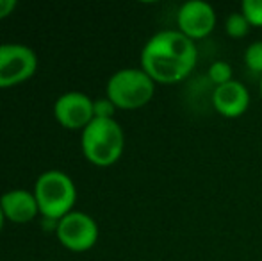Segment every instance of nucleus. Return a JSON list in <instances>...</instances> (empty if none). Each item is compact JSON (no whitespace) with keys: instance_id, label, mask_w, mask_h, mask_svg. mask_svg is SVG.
Listing matches in <instances>:
<instances>
[{"instance_id":"dca6fc26","label":"nucleus","mask_w":262,"mask_h":261,"mask_svg":"<svg viewBox=\"0 0 262 261\" xmlns=\"http://www.w3.org/2000/svg\"><path fill=\"white\" fill-rule=\"evenodd\" d=\"M16 0H0V20L7 18L14 9H16Z\"/></svg>"},{"instance_id":"423d86ee","label":"nucleus","mask_w":262,"mask_h":261,"mask_svg":"<svg viewBox=\"0 0 262 261\" xmlns=\"http://www.w3.org/2000/svg\"><path fill=\"white\" fill-rule=\"evenodd\" d=\"M57 238L64 247L82 252L91 249L98 240V226L90 215L70 211L57 222Z\"/></svg>"},{"instance_id":"39448f33","label":"nucleus","mask_w":262,"mask_h":261,"mask_svg":"<svg viewBox=\"0 0 262 261\" xmlns=\"http://www.w3.org/2000/svg\"><path fill=\"white\" fill-rule=\"evenodd\" d=\"M38 57L34 50L20 43L0 45V88L14 86L36 72Z\"/></svg>"},{"instance_id":"20e7f679","label":"nucleus","mask_w":262,"mask_h":261,"mask_svg":"<svg viewBox=\"0 0 262 261\" xmlns=\"http://www.w3.org/2000/svg\"><path fill=\"white\" fill-rule=\"evenodd\" d=\"M75 186L73 181L59 170L43 172L34 186V197L38 200V208L45 218L61 220L72 211L75 202Z\"/></svg>"},{"instance_id":"f03ea898","label":"nucleus","mask_w":262,"mask_h":261,"mask_svg":"<svg viewBox=\"0 0 262 261\" xmlns=\"http://www.w3.org/2000/svg\"><path fill=\"white\" fill-rule=\"evenodd\" d=\"M125 134L114 118H93L82 129V152L93 165L109 167L121 157Z\"/></svg>"},{"instance_id":"f3484780","label":"nucleus","mask_w":262,"mask_h":261,"mask_svg":"<svg viewBox=\"0 0 262 261\" xmlns=\"http://www.w3.org/2000/svg\"><path fill=\"white\" fill-rule=\"evenodd\" d=\"M4 218H6V216H4V213H2V208H0V229H2V224H4Z\"/></svg>"},{"instance_id":"9b49d317","label":"nucleus","mask_w":262,"mask_h":261,"mask_svg":"<svg viewBox=\"0 0 262 261\" xmlns=\"http://www.w3.org/2000/svg\"><path fill=\"white\" fill-rule=\"evenodd\" d=\"M250 29H252V25L243 16L241 11L230 13L227 16V20H225V32H227V36H230V38H234V39L245 38L250 32Z\"/></svg>"},{"instance_id":"9d476101","label":"nucleus","mask_w":262,"mask_h":261,"mask_svg":"<svg viewBox=\"0 0 262 261\" xmlns=\"http://www.w3.org/2000/svg\"><path fill=\"white\" fill-rule=\"evenodd\" d=\"M0 208L6 218L13 222L24 224L32 220L38 215V200L34 193H29L25 190H11L0 197Z\"/></svg>"},{"instance_id":"f8f14e48","label":"nucleus","mask_w":262,"mask_h":261,"mask_svg":"<svg viewBox=\"0 0 262 261\" xmlns=\"http://www.w3.org/2000/svg\"><path fill=\"white\" fill-rule=\"evenodd\" d=\"M245 65L246 68L250 70L252 73L259 75V79L262 77V39H257V42L250 43L245 50Z\"/></svg>"},{"instance_id":"7ed1b4c3","label":"nucleus","mask_w":262,"mask_h":261,"mask_svg":"<svg viewBox=\"0 0 262 261\" xmlns=\"http://www.w3.org/2000/svg\"><path fill=\"white\" fill-rule=\"evenodd\" d=\"M156 93V81L143 68H121L107 83V98L120 109L146 106Z\"/></svg>"},{"instance_id":"f257e3e1","label":"nucleus","mask_w":262,"mask_h":261,"mask_svg":"<svg viewBox=\"0 0 262 261\" xmlns=\"http://www.w3.org/2000/svg\"><path fill=\"white\" fill-rule=\"evenodd\" d=\"M196 63V43L179 29L156 32L141 50V68L161 84H175L187 79Z\"/></svg>"},{"instance_id":"2eb2a0df","label":"nucleus","mask_w":262,"mask_h":261,"mask_svg":"<svg viewBox=\"0 0 262 261\" xmlns=\"http://www.w3.org/2000/svg\"><path fill=\"white\" fill-rule=\"evenodd\" d=\"M116 109L118 108L107 97L93 101V115H95V118H114V111H116Z\"/></svg>"},{"instance_id":"ddd939ff","label":"nucleus","mask_w":262,"mask_h":261,"mask_svg":"<svg viewBox=\"0 0 262 261\" xmlns=\"http://www.w3.org/2000/svg\"><path fill=\"white\" fill-rule=\"evenodd\" d=\"M209 79L214 86H221V84H227L230 81H234V72H232V66L227 61H214L207 70Z\"/></svg>"},{"instance_id":"1a4fd4ad","label":"nucleus","mask_w":262,"mask_h":261,"mask_svg":"<svg viewBox=\"0 0 262 261\" xmlns=\"http://www.w3.org/2000/svg\"><path fill=\"white\" fill-rule=\"evenodd\" d=\"M212 106L225 118H239L250 108V91L241 81L234 79L221 86H214Z\"/></svg>"},{"instance_id":"0eeeda50","label":"nucleus","mask_w":262,"mask_h":261,"mask_svg":"<svg viewBox=\"0 0 262 261\" xmlns=\"http://www.w3.org/2000/svg\"><path fill=\"white\" fill-rule=\"evenodd\" d=\"M216 11L204 0H187L179 7L177 13V29L189 39L207 38L216 27Z\"/></svg>"},{"instance_id":"4468645a","label":"nucleus","mask_w":262,"mask_h":261,"mask_svg":"<svg viewBox=\"0 0 262 261\" xmlns=\"http://www.w3.org/2000/svg\"><path fill=\"white\" fill-rule=\"evenodd\" d=\"M239 11L252 27H262V0H243Z\"/></svg>"},{"instance_id":"6e6552de","label":"nucleus","mask_w":262,"mask_h":261,"mask_svg":"<svg viewBox=\"0 0 262 261\" xmlns=\"http://www.w3.org/2000/svg\"><path fill=\"white\" fill-rule=\"evenodd\" d=\"M54 115L62 127L68 129H84L95 118L93 101L79 91H70L55 101Z\"/></svg>"},{"instance_id":"a211bd4d","label":"nucleus","mask_w":262,"mask_h":261,"mask_svg":"<svg viewBox=\"0 0 262 261\" xmlns=\"http://www.w3.org/2000/svg\"><path fill=\"white\" fill-rule=\"evenodd\" d=\"M260 97H262V77H260Z\"/></svg>"}]
</instances>
